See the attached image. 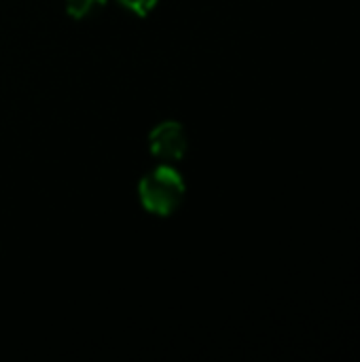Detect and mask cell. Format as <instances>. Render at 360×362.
<instances>
[{"label":"cell","mask_w":360,"mask_h":362,"mask_svg":"<svg viewBox=\"0 0 360 362\" xmlns=\"http://www.w3.org/2000/svg\"><path fill=\"white\" fill-rule=\"evenodd\" d=\"M142 206L159 216H170L178 210L185 197V180L182 176L170 168L161 165L153 174L144 176L138 187Z\"/></svg>","instance_id":"1"},{"label":"cell","mask_w":360,"mask_h":362,"mask_svg":"<svg viewBox=\"0 0 360 362\" xmlns=\"http://www.w3.org/2000/svg\"><path fill=\"white\" fill-rule=\"evenodd\" d=\"M149 146L151 153L163 161H178L185 157L189 142H187V134L185 127L176 121H166L159 123L151 136H149Z\"/></svg>","instance_id":"2"},{"label":"cell","mask_w":360,"mask_h":362,"mask_svg":"<svg viewBox=\"0 0 360 362\" xmlns=\"http://www.w3.org/2000/svg\"><path fill=\"white\" fill-rule=\"evenodd\" d=\"M106 0H66V11L74 19H83L89 15L95 6H104Z\"/></svg>","instance_id":"3"},{"label":"cell","mask_w":360,"mask_h":362,"mask_svg":"<svg viewBox=\"0 0 360 362\" xmlns=\"http://www.w3.org/2000/svg\"><path fill=\"white\" fill-rule=\"evenodd\" d=\"M125 8H129L132 13H136V15H140V17H144V15H149L153 8H155V4H157V0H119Z\"/></svg>","instance_id":"4"}]
</instances>
